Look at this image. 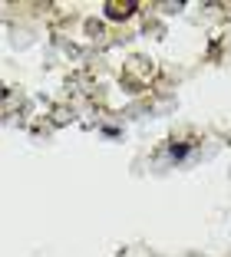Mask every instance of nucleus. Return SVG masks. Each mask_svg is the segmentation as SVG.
<instances>
[{
    "label": "nucleus",
    "instance_id": "1",
    "mask_svg": "<svg viewBox=\"0 0 231 257\" xmlns=\"http://www.w3.org/2000/svg\"><path fill=\"white\" fill-rule=\"evenodd\" d=\"M132 10H135V4H106V14H109V20H126Z\"/></svg>",
    "mask_w": 231,
    "mask_h": 257
}]
</instances>
